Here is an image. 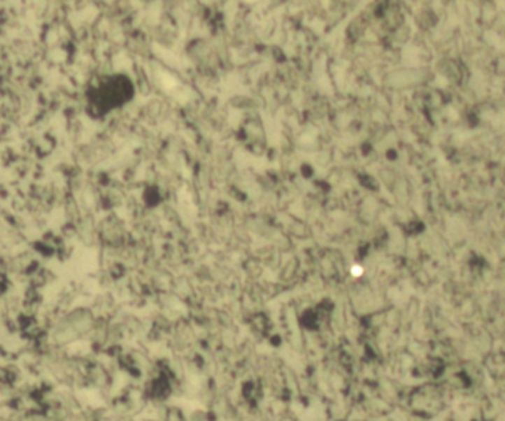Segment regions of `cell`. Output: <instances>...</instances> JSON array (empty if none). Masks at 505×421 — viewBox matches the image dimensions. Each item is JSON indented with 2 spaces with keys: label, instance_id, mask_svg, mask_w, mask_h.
<instances>
[]
</instances>
